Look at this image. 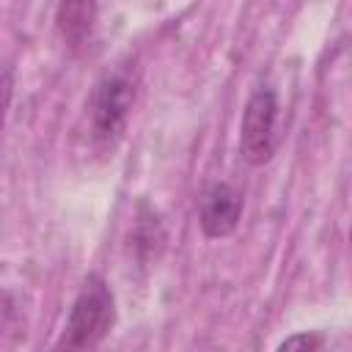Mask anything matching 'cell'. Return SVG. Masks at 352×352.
<instances>
[{"label": "cell", "mask_w": 352, "mask_h": 352, "mask_svg": "<svg viewBox=\"0 0 352 352\" xmlns=\"http://www.w3.org/2000/svg\"><path fill=\"white\" fill-rule=\"evenodd\" d=\"M280 102L272 88H256L242 110L239 124V154L250 165H264L278 148Z\"/></svg>", "instance_id": "3"}, {"label": "cell", "mask_w": 352, "mask_h": 352, "mask_svg": "<svg viewBox=\"0 0 352 352\" xmlns=\"http://www.w3.org/2000/svg\"><path fill=\"white\" fill-rule=\"evenodd\" d=\"M16 316V302H14V294L11 292H3L0 289V333L14 322Z\"/></svg>", "instance_id": "9"}, {"label": "cell", "mask_w": 352, "mask_h": 352, "mask_svg": "<svg viewBox=\"0 0 352 352\" xmlns=\"http://www.w3.org/2000/svg\"><path fill=\"white\" fill-rule=\"evenodd\" d=\"M116 324V300L99 275H88L50 352H91Z\"/></svg>", "instance_id": "1"}, {"label": "cell", "mask_w": 352, "mask_h": 352, "mask_svg": "<svg viewBox=\"0 0 352 352\" xmlns=\"http://www.w3.org/2000/svg\"><path fill=\"white\" fill-rule=\"evenodd\" d=\"M11 88H14V80H11V69H8V66H0V129H3V121H6V113H8Z\"/></svg>", "instance_id": "8"}, {"label": "cell", "mask_w": 352, "mask_h": 352, "mask_svg": "<svg viewBox=\"0 0 352 352\" xmlns=\"http://www.w3.org/2000/svg\"><path fill=\"white\" fill-rule=\"evenodd\" d=\"M94 16H96V6L94 3H63V6H58L55 22H58L63 38L72 47H80L91 36Z\"/></svg>", "instance_id": "5"}, {"label": "cell", "mask_w": 352, "mask_h": 352, "mask_svg": "<svg viewBox=\"0 0 352 352\" xmlns=\"http://www.w3.org/2000/svg\"><path fill=\"white\" fill-rule=\"evenodd\" d=\"M319 346H322L319 333H294L278 346V352H316Z\"/></svg>", "instance_id": "7"}, {"label": "cell", "mask_w": 352, "mask_h": 352, "mask_svg": "<svg viewBox=\"0 0 352 352\" xmlns=\"http://www.w3.org/2000/svg\"><path fill=\"white\" fill-rule=\"evenodd\" d=\"M129 239H132V248H135V253H138L140 258L157 256L160 248H162V242H165V231H162L157 214L148 212V209H140V217H138L135 231H132Z\"/></svg>", "instance_id": "6"}, {"label": "cell", "mask_w": 352, "mask_h": 352, "mask_svg": "<svg viewBox=\"0 0 352 352\" xmlns=\"http://www.w3.org/2000/svg\"><path fill=\"white\" fill-rule=\"evenodd\" d=\"M135 96L138 80L129 66H118L96 82L91 96V132L99 143H113L116 138H121Z\"/></svg>", "instance_id": "2"}, {"label": "cell", "mask_w": 352, "mask_h": 352, "mask_svg": "<svg viewBox=\"0 0 352 352\" xmlns=\"http://www.w3.org/2000/svg\"><path fill=\"white\" fill-rule=\"evenodd\" d=\"M242 217V192L226 182L214 184L206 190L204 201H201V231L209 239H220L234 234V228L239 226Z\"/></svg>", "instance_id": "4"}]
</instances>
